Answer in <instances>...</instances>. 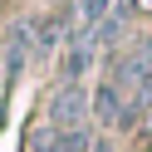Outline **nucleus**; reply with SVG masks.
Here are the masks:
<instances>
[{"label": "nucleus", "instance_id": "20e7f679", "mask_svg": "<svg viewBox=\"0 0 152 152\" xmlns=\"http://www.w3.org/2000/svg\"><path fill=\"white\" fill-rule=\"evenodd\" d=\"M88 59H93V44H74V54L64 59V79H69V83H79V74L88 69Z\"/></svg>", "mask_w": 152, "mask_h": 152}, {"label": "nucleus", "instance_id": "423d86ee", "mask_svg": "<svg viewBox=\"0 0 152 152\" xmlns=\"http://www.w3.org/2000/svg\"><path fill=\"white\" fill-rule=\"evenodd\" d=\"M137 93H142V98L152 103V69H147V79H142V88H137Z\"/></svg>", "mask_w": 152, "mask_h": 152}, {"label": "nucleus", "instance_id": "6e6552de", "mask_svg": "<svg viewBox=\"0 0 152 152\" xmlns=\"http://www.w3.org/2000/svg\"><path fill=\"white\" fill-rule=\"evenodd\" d=\"M0 88H5V64H0Z\"/></svg>", "mask_w": 152, "mask_h": 152}, {"label": "nucleus", "instance_id": "39448f33", "mask_svg": "<svg viewBox=\"0 0 152 152\" xmlns=\"http://www.w3.org/2000/svg\"><path fill=\"white\" fill-rule=\"evenodd\" d=\"M39 44H59V20H39V34H34Z\"/></svg>", "mask_w": 152, "mask_h": 152}, {"label": "nucleus", "instance_id": "f257e3e1", "mask_svg": "<svg viewBox=\"0 0 152 152\" xmlns=\"http://www.w3.org/2000/svg\"><path fill=\"white\" fill-rule=\"evenodd\" d=\"M93 113V98L83 93V83H64L49 98V123L59 132H83V118Z\"/></svg>", "mask_w": 152, "mask_h": 152}, {"label": "nucleus", "instance_id": "f03ea898", "mask_svg": "<svg viewBox=\"0 0 152 152\" xmlns=\"http://www.w3.org/2000/svg\"><path fill=\"white\" fill-rule=\"evenodd\" d=\"M30 147H34V152H93V142H88V132L39 128V132H30Z\"/></svg>", "mask_w": 152, "mask_h": 152}, {"label": "nucleus", "instance_id": "0eeeda50", "mask_svg": "<svg viewBox=\"0 0 152 152\" xmlns=\"http://www.w3.org/2000/svg\"><path fill=\"white\" fill-rule=\"evenodd\" d=\"M93 152H113V147H108V142H93Z\"/></svg>", "mask_w": 152, "mask_h": 152}, {"label": "nucleus", "instance_id": "7ed1b4c3", "mask_svg": "<svg viewBox=\"0 0 152 152\" xmlns=\"http://www.w3.org/2000/svg\"><path fill=\"white\" fill-rule=\"evenodd\" d=\"M123 108H128V98H123V93L103 79L98 88H93V113H98L103 123H123Z\"/></svg>", "mask_w": 152, "mask_h": 152}]
</instances>
